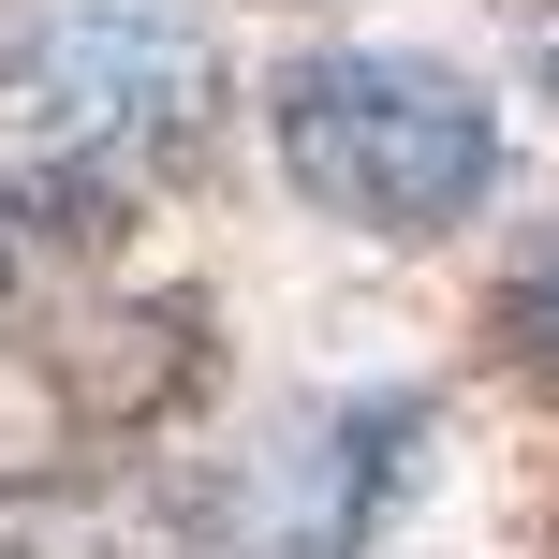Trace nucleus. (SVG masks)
Returning a JSON list of instances; mask_svg holds the SVG:
<instances>
[{
    "label": "nucleus",
    "instance_id": "1",
    "mask_svg": "<svg viewBox=\"0 0 559 559\" xmlns=\"http://www.w3.org/2000/svg\"><path fill=\"white\" fill-rule=\"evenodd\" d=\"M280 177L354 236H442L501 192V104L442 59H383V45H324L280 74L265 104Z\"/></svg>",
    "mask_w": 559,
    "mask_h": 559
},
{
    "label": "nucleus",
    "instance_id": "2",
    "mask_svg": "<svg viewBox=\"0 0 559 559\" xmlns=\"http://www.w3.org/2000/svg\"><path fill=\"white\" fill-rule=\"evenodd\" d=\"M0 88L59 133V163H118V147H192V133H206V88H222V59H206V29L104 0V15L29 29Z\"/></svg>",
    "mask_w": 559,
    "mask_h": 559
},
{
    "label": "nucleus",
    "instance_id": "3",
    "mask_svg": "<svg viewBox=\"0 0 559 559\" xmlns=\"http://www.w3.org/2000/svg\"><path fill=\"white\" fill-rule=\"evenodd\" d=\"M222 383V324H206V295H147V309H104V324H74L59 354H29L15 383H0V427H29L15 472H59V456H104V442H147V427H177L192 397Z\"/></svg>",
    "mask_w": 559,
    "mask_h": 559
},
{
    "label": "nucleus",
    "instance_id": "4",
    "mask_svg": "<svg viewBox=\"0 0 559 559\" xmlns=\"http://www.w3.org/2000/svg\"><path fill=\"white\" fill-rule=\"evenodd\" d=\"M413 472H427V397H354L309 472V559H368L383 515L413 501Z\"/></svg>",
    "mask_w": 559,
    "mask_h": 559
},
{
    "label": "nucleus",
    "instance_id": "5",
    "mask_svg": "<svg viewBox=\"0 0 559 559\" xmlns=\"http://www.w3.org/2000/svg\"><path fill=\"white\" fill-rule=\"evenodd\" d=\"M118 206H133V163H29V177H0V324L29 309L45 265L104 251Z\"/></svg>",
    "mask_w": 559,
    "mask_h": 559
},
{
    "label": "nucleus",
    "instance_id": "6",
    "mask_svg": "<svg viewBox=\"0 0 559 559\" xmlns=\"http://www.w3.org/2000/svg\"><path fill=\"white\" fill-rule=\"evenodd\" d=\"M515 338H531V354H545V368H559V251H545V265H531V280H515Z\"/></svg>",
    "mask_w": 559,
    "mask_h": 559
}]
</instances>
